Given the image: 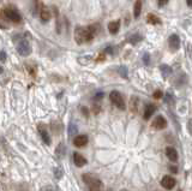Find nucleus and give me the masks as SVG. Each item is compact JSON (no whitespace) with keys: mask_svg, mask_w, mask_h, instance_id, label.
I'll return each instance as SVG.
<instances>
[{"mask_svg":"<svg viewBox=\"0 0 192 191\" xmlns=\"http://www.w3.org/2000/svg\"><path fill=\"white\" fill-rule=\"evenodd\" d=\"M100 30L99 24H91L89 27H77L75 29V41L78 45L90 42Z\"/></svg>","mask_w":192,"mask_h":191,"instance_id":"f257e3e1","label":"nucleus"},{"mask_svg":"<svg viewBox=\"0 0 192 191\" xmlns=\"http://www.w3.org/2000/svg\"><path fill=\"white\" fill-rule=\"evenodd\" d=\"M82 180L88 186L89 191H103V184L99 178L91 176L90 173H84L82 176Z\"/></svg>","mask_w":192,"mask_h":191,"instance_id":"f03ea898","label":"nucleus"},{"mask_svg":"<svg viewBox=\"0 0 192 191\" xmlns=\"http://www.w3.org/2000/svg\"><path fill=\"white\" fill-rule=\"evenodd\" d=\"M2 15L7 18L10 22L12 23H21L22 22V16L18 12V10L15 6H6L2 10Z\"/></svg>","mask_w":192,"mask_h":191,"instance_id":"7ed1b4c3","label":"nucleus"},{"mask_svg":"<svg viewBox=\"0 0 192 191\" xmlns=\"http://www.w3.org/2000/svg\"><path fill=\"white\" fill-rule=\"evenodd\" d=\"M109 100H111V102L114 105L115 107H118L119 109L124 111L126 108L125 107V101H124L123 95L118 92V90L111 92V94H109Z\"/></svg>","mask_w":192,"mask_h":191,"instance_id":"20e7f679","label":"nucleus"},{"mask_svg":"<svg viewBox=\"0 0 192 191\" xmlns=\"http://www.w3.org/2000/svg\"><path fill=\"white\" fill-rule=\"evenodd\" d=\"M17 52L22 57H28L31 54V46L27 40H21L17 45Z\"/></svg>","mask_w":192,"mask_h":191,"instance_id":"39448f33","label":"nucleus"},{"mask_svg":"<svg viewBox=\"0 0 192 191\" xmlns=\"http://www.w3.org/2000/svg\"><path fill=\"white\" fill-rule=\"evenodd\" d=\"M37 132H38V135L41 136V139L43 141L45 144H47V145L52 144V138H51L48 131H47V128L43 125V124H38L37 125Z\"/></svg>","mask_w":192,"mask_h":191,"instance_id":"423d86ee","label":"nucleus"},{"mask_svg":"<svg viewBox=\"0 0 192 191\" xmlns=\"http://www.w3.org/2000/svg\"><path fill=\"white\" fill-rule=\"evenodd\" d=\"M151 128L155 130H162L167 128V120L162 117V115H157L151 123Z\"/></svg>","mask_w":192,"mask_h":191,"instance_id":"0eeeda50","label":"nucleus"},{"mask_svg":"<svg viewBox=\"0 0 192 191\" xmlns=\"http://www.w3.org/2000/svg\"><path fill=\"white\" fill-rule=\"evenodd\" d=\"M168 45H169V49L172 52H177L178 49L180 48V38L178 36L177 34L170 35L168 38Z\"/></svg>","mask_w":192,"mask_h":191,"instance_id":"6e6552de","label":"nucleus"},{"mask_svg":"<svg viewBox=\"0 0 192 191\" xmlns=\"http://www.w3.org/2000/svg\"><path fill=\"white\" fill-rule=\"evenodd\" d=\"M177 184V180L170 176H165L161 179V185L162 188H165L166 190H172Z\"/></svg>","mask_w":192,"mask_h":191,"instance_id":"1a4fd4ad","label":"nucleus"},{"mask_svg":"<svg viewBox=\"0 0 192 191\" xmlns=\"http://www.w3.org/2000/svg\"><path fill=\"white\" fill-rule=\"evenodd\" d=\"M40 18H41V21L43 22V23H47L49 19H51V11H49V8L45 6L43 4H41L40 5Z\"/></svg>","mask_w":192,"mask_h":191,"instance_id":"9d476101","label":"nucleus"},{"mask_svg":"<svg viewBox=\"0 0 192 191\" xmlns=\"http://www.w3.org/2000/svg\"><path fill=\"white\" fill-rule=\"evenodd\" d=\"M88 141H89L88 136H85V135H78L73 139V144L76 145V147H78V148H82V147L88 144Z\"/></svg>","mask_w":192,"mask_h":191,"instance_id":"9b49d317","label":"nucleus"},{"mask_svg":"<svg viewBox=\"0 0 192 191\" xmlns=\"http://www.w3.org/2000/svg\"><path fill=\"white\" fill-rule=\"evenodd\" d=\"M73 162H75V165H76L77 167H83L84 165H86L88 161H86V159L82 154L73 153Z\"/></svg>","mask_w":192,"mask_h":191,"instance_id":"f8f14e48","label":"nucleus"},{"mask_svg":"<svg viewBox=\"0 0 192 191\" xmlns=\"http://www.w3.org/2000/svg\"><path fill=\"white\" fill-rule=\"evenodd\" d=\"M155 111H156V106L155 105H151V103H148L144 108V113H143V117H144V119L145 120H149L153 114L155 113Z\"/></svg>","mask_w":192,"mask_h":191,"instance_id":"ddd939ff","label":"nucleus"},{"mask_svg":"<svg viewBox=\"0 0 192 191\" xmlns=\"http://www.w3.org/2000/svg\"><path fill=\"white\" fill-rule=\"evenodd\" d=\"M65 154H66V148H65V145L64 143H59V144L57 145V148H55V159L57 160H62V158L65 156Z\"/></svg>","mask_w":192,"mask_h":191,"instance_id":"4468645a","label":"nucleus"},{"mask_svg":"<svg viewBox=\"0 0 192 191\" xmlns=\"http://www.w3.org/2000/svg\"><path fill=\"white\" fill-rule=\"evenodd\" d=\"M166 155L172 162H177L178 161V152L175 150V148L173 147H167L166 148Z\"/></svg>","mask_w":192,"mask_h":191,"instance_id":"2eb2a0df","label":"nucleus"},{"mask_svg":"<svg viewBox=\"0 0 192 191\" xmlns=\"http://www.w3.org/2000/svg\"><path fill=\"white\" fill-rule=\"evenodd\" d=\"M119 29H120V21H113V22L108 23V31H109V34L115 35V34H118Z\"/></svg>","mask_w":192,"mask_h":191,"instance_id":"dca6fc26","label":"nucleus"},{"mask_svg":"<svg viewBox=\"0 0 192 191\" xmlns=\"http://www.w3.org/2000/svg\"><path fill=\"white\" fill-rule=\"evenodd\" d=\"M163 100H165V102H166L168 106H170V107H174V106H175V98H174V95H173L170 92L166 93Z\"/></svg>","mask_w":192,"mask_h":191,"instance_id":"f3484780","label":"nucleus"},{"mask_svg":"<svg viewBox=\"0 0 192 191\" xmlns=\"http://www.w3.org/2000/svg\"><path fill=\"white\" fill-rule=\"evenodd\" d=\"M142 12V0H136L135 6H133V17L138 18Z\"/></svg>","mask_w":192,"mask_h":191,"instance_id":"a211bd4d","label":"nucleus"},{"mask_svg":"<svg viewBox=\"0 0 192 191\" xmlns=\"http://www.w3.org/2000/svg\"><path fill=\"white\" fill-rule=\"evenodd\" d=\"M160 71H161L162 76L165 77V78H168L172 75V68L168 66V65H166V64H162L161 66H160Z\"/></svg>","mask_w":192,"mask_h":191,"instance_id":"6ab92c4d","label":"nucleus"},{"mask_svg":"<svg viewBox=\"0 0 192 191\" xmlns=\"http://www.w3.org/2000/svg\"><path fill=\"white\" fill-rule=\"evenodd\" d=\"M146 22L149 24L156 25V24H161V19H160L157 16L153 15V13H149V15L146 16Z\"/></svg>","mask_w":192,"mask_h":191,"instance_id":"aec40b11","label":"nucleus"},{"mask_svg":"<svg viewBox=\"0 0 192 191\" xmlns=\"http://www.w3.org/2000/svg\"><path fill=\"white\" fill-rule=\"evenodd\" d=\"M78 132V128H77L76 124L73 123H70L69 124V128H67V133H69L70 137H75Z\"/></svg>","mask_w":192,"mask_h":191,"instance_id":"412c9836","label":"nucleus"},{"mask_svg":"<svg viewBox=\"0 0 192 191\" xmlns=\"http://www.w3.org/2000/svg\"><path fill=\"white\" fill-rule=\"evenodd\" d=\"M169 115H170V119H172V122H173V125H174L177 132H180L181 129H180V124H179V120H178L177 115L174 114V113H172V112H169Z\"/></svg>","mask_w":192,"mask_h":191,"instance_id":"4be33fe9","label":"nucleus"},{"mask_svg":"<svg viewBox=\"0 0 192 191\" xmlns=\"http://www.w3.org/2000/svg\"><path fill=\"white\" fill-rule=\"evenodd\" d=\"M137 106H138V99L136 98V96H132L130 100V109L131 112H137Z\"/></svg>","mask_w":192,"mask_h":191,"instance_id":"5701e85b","label":"nucleus"},{"mask_svg":"<svg viewBox=\"0 0 192 191\" xmlns=\"http://www.w3.org/2000/svg\"><path fill=\"white\" fill-rule=\"evenodd\" d=\"M118 72H119V75L125 78V79H127L129 78V70L126 66H120L119 69H118Z\"/></svg>","mask_w":192,"mask_h":191,"instance_id":"b1692460","label":"nucleus"},{"mask_svg":"<svg viewBox=\"0 0 192 191\" xmlns=\"http://www.w3.org/2000/svg\"><path fill=\"white\" fill-rule=\"evenodd\" d=\"M54 13H55V17H57V23H55V27H57V33H60L62 24H60V18H59V11H58V8H54Z\"/></svg>","mask_w":192,"mask_h":191,"instance_id":"393cba45","label":"nucleus"},{"mask_svg":"<svg viewBox=\"0 0 192 191\" xmlns=\"http://www.w3.org/2000/svg\"><path fill=\"white\" fill-rule=\"evenodd\" d=\"M143 40V38L140 36V35H138V34H135V35H132L130 38V43H132V45H136V43H138V42H140Z\"/></svg>","mask_w":192,"mask_h":191,"instance_id":"a878e982","label":"nucleus"},{"mask_svg":"<svg viewBox=\"0 0 192 191\" xmlns=\"http://www.w3.org/2000/svg\"><path fill=\"white\" fill-rule=\"evenodd\" d=\"M54 177L57 178V179H62V176H64V172H62V169L60 167H57L54 168Z\"/></svg>","mask_w":192,"mask_h":191,"instance_id":"bb28decb","label":"nucleus"},{"mask_svg":"<svg viewBox=\"0 0 192 191\" xmlns=\"http://www.w3.org/2000/svg\"><path fill=\"white\" fill-rule=\"evenodd\" d=\"M186 83V75H184V77L181 78V75H179V77H178V81L175 82V84L177 85H183V84Z\"/></svg>","mask_w":192,"mask_h":191,"instance_id":"cd10ccee","label":"nucleus"},{"mask_svg":"<svg viewBox=\"0 0 192 191\" xmlns=\"http://www.w3.org/2000/svg\"><path fill=\"white\" fill-rule=\"evenodd\" d=\"M100 112H101L100 105H94V106H92V113H94V114H99Z\"/></svg>","mask_w":192,"mask_h":191,"instance_id":"c85d7f7f","label":"nucleus"},{"mask_svg":"<svg viewBox=\"0 0 192 191\" xmlns=\"http://www.w3.org/2000/svg\"><path fill=\"white\" fill-rule=\"evenodd\" d=\"M143 63H144L145 65H149V63H150V55L148 53H145L143 55Z\"/></svg>","mask_w":192,"mask_h":191,"instance_id":"c756f323","label":"nucleus"},{"mask_svg":"<svg viewBox=\"0 0 192 191\" xmlns=\"http://www.w3.org/2000/svg\"><path fill=\"white\" fill-rule=\"evenodd\" d=\"M103 96H105V93H103V92H99V93H96V94H95L94 99L97 100V101H99V100H101V99H102V98H103Z\"/></svg>","mask_w":192,"mask_h":191,"instance_id":"7c9ffc66","label":"nucleus"},{"mask_svg":"<svg viewBox=\"0 0 192 191\" xmlns=\"http://www.w3.org/2000/svg\"><path fill=\"white\" fill-rule=\"evenodd\" d=\"M155 99H161L162 98V92L161 90H156V92H154V95H153Z\"/></svg>","mask_w":192,"mask_h":191,"instance_id":"2f4dec72","label":"nucleus"},{"mask_svg":"<svg viewBox=\"0 0 192 191\" xmlns=\"http://www.w3.org/2000/svg\"><path fill=\"white\" fill-rule=\"evenodd\" d=\"M81 111H82V113H83V115H85L86 118L89 117V109H88V108H86V107H83V106H82V107H81Z\"/></svg>","mask_w":192,"mask_h":191,"instance_id":"473e14b6","label":"nucleus"},{"mask_svg":"<svg viewBox=\"0 0 192 191\" xmlns=\"http://www.w3.org/2000/svg\"><path fill=\"white\" fill-rule=\"evenodd\" d=\"M41 191H55V189H54L53 186H51V185H47V186H43L41 189Z\"/></svg>","mask_w":192,"mask_h":191,"instance_id":"72a5a7b5","label":"nucleus"},{"mask_svg":"<svg viewBox=\"0 0 192 191\" xmlns=\"http://www.w3.org/2000/svg\"><path fill=\"white\" fill-rule=\"evenodd\" d=\"M187 130H189L190 135L192 136V119H190V120L187 122Z\"/></svg>","mask_w":192,"mask_h":191,"instance_id":"f704fd0d","label":"nucleus"},{"mask_svg":"<svg viewBox=\"0 0 192 191\" xmlns=\"http://www.w3.org/2000/svg\"><path fill=\"white\" fill-rule=\"evenodd\" d=\"M0 55H1V63H4V61L6 60V53H5V51H1V53H0Z\"/></svg>","mask_w":192,"mask_h":191,"instance_id":"c9c22d12","label":"nucleus"},{"mask_svg":"<svg viewBox=\"0 0 192 191\" xmlns=\"http://www.w3.org/2000/svg\"><path fill=\"white\" fill-rule=\"evenodd\" d=\"M103 53L106 54V53H108V54H113V47H107L106 49H105V52Z\"/></svg>","mask_w":192,"mask_h":191,"instance_id":"e433bc0d","label":"nucleus"},{"mask_svg":"<svg viewBox=\"0 0 192 191\" xmlns=\"http://www.w3.org/2000/svg\"><path fill=\"white\" fill-rule=\"evenodd\" d=\"M168 1L169 0H159V6H160V8H161V6H165Z\"/></svg>","mask_w":192,"mask_h":191,"instance_id":"4c0bfd02","label":"nucleus"},{"mask_svg":"<svg viewBox=\"0 0 192 191\" xmlns=\"http://www.w3.org/2000/svg\"><path fill=\"white\" fill-rule=\"evenodd\" d=\"M168 169H169V171H170V172H173V173H177V172H178L177 166H169Z\"/></svg>","mask_w":192,"mask_h":191,"instance_id":"58836bf2","label":"nucleus"},{"mask_svg":"<svg viewBox=\"0 0 192 191\" xmlns=\"http://www.w3.org/2000/svg\"><path fill=\"white\" fill-rule=\"evenodd\" d=\"M105 58H106V57H105V53H102V54H100V55H99L97 60H99V61H102V60H105Z\"/></svg>","mask_w":192,"mask_h":191,"instance_id":"ea45409f","label":"nucleus"},{"mask_svg":"<svg viewBox=\"0 0 192 191\" xmlns=\"http://www.w3.org/2000/svg\"><path fill=\"white\" fill-rule=\"evenodd\" d=\"M186 4L189 8H192V0H186Z\"/></svg>","mask_w":192,"mask_h":191,"instance_id":"a19ab883","label":"nucleus"},{"mask_svg":"<svg viewBox=\"0 0 192 191\" xmlns=\"http://www.w3.org/2000/svg\"><path fill=\"white\" fill-rule=\"evenodd\" d=\"M108 191H112V190H111V189H109V190H108Z\"/></svg>","mask_w":192,"mask_h":191,"instance_id":"79ce46f5","label":"nucleus"}]
</instances>
